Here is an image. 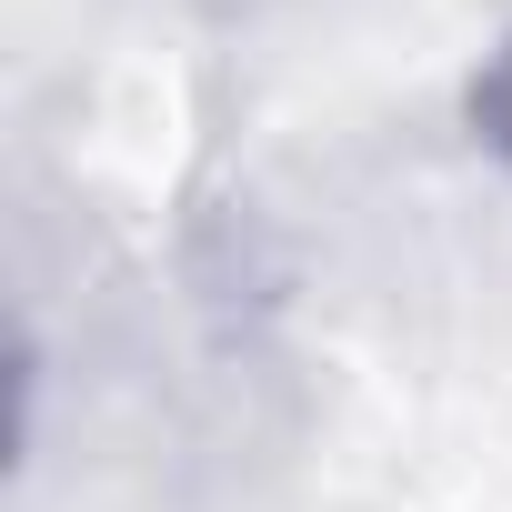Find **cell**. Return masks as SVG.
<instances>
[{
    "instance_id": "6da1fadb",
    "label": "cell",
    "mask_w": 512,
    "mask_h": 512,
    "mask_svg": "<svg viewBox=\"0 0 512 512\" xmlns=\"http://www.w3.org/2000/svg\"><path fill=\"white\" fill-rule=\"evenodd\" d=\"M462 111H472V141L512 171V31L482 51V71H472V91H462Z\"/></svg>"
}]
</instances>
